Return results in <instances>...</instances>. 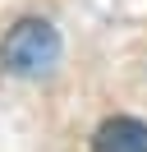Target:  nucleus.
<instances>
[{"label":"nucleus","instance_id":"obj_2","mask_svg":"<svg viewBox=\"0 0 147 152\" xmlns=\"http://www.w3.org/2000/svg\"><path fill=\"white\" fill-rule=\"evenodd\" d=\"M92 152H147V124L133 115H115L92 134Z\"/></svg>","mask_w":147,"mask_h":152},{"label":"nucleus","instance_id":"obj_1","mask_svg":"<svg viewBox=\"0 0 147 152\" xmlns=\"http://www.w3.org/2000/svg\"><path fill=\"white\" fill-rule=\"evenodd\" d=\"M60 60V32L46 19H18L0 42V65L18 78H37Z\"/></svg>","mask_w":147,"mask_h":152}]
</instances>
